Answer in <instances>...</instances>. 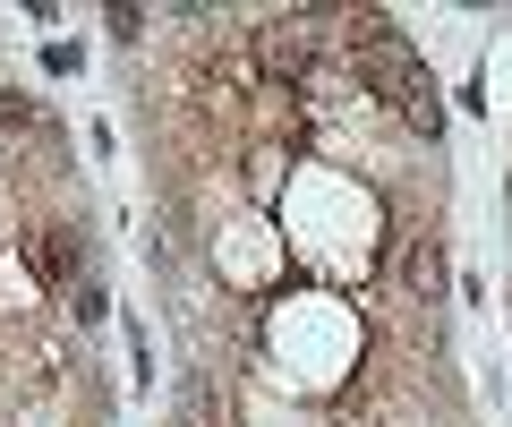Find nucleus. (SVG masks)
I'll return each instance as SVG.
<instances>
[{
    "mask_svg": "<svg viewBox=\"0 0 512 427\" xmlns=\"http://www.w3.org/2000/svg\"><path fill=\"white\" fill-rule=\"evenodd\" d=\"M18 257L43 274V291H60V299H69L77 282H86V231H77V223H60V214H43V223H26Z\"/></svg>",
    "mask_w": 512,
    "mask_h": 427,
    "instance_id": "1",
    "label": "nucleus"
},
{
    "mask_svg": "<svg viewBox=\"0 0 512 427\" xmlns=\"http://www.w3.org/2000/svg\"><path fill=\"white\" fill-rule=\"evenodd\" d=\"M43 316H52L43 274L18 257V248H0V334H26V325H43Z\"/></svg>",
    "mask_w": 512,
    "mask_h": 427,
    "instance_id": "2",
    "label": "nucleus"
},
{
    "mask_svg": "<svg viewBox=\"0 0 512 427\" xmlns=\"http://www.w3.org/2000/svg\"><path fill=\"white\" fill-rule=\"evenodd\" d=\"M180 427H239L231 385H214L205 368H188V376H180Z\"/></svg>",
    "mask_w": 512,
    "mask_h": 427,
    "instance_id": "3",
    "label": "nucleus"
},
{
    "mask_svg": "<svg viewBox=\"0 0 512 427\" xmlns=\"http://www.w3.org/2000/svg\"><path fill=\"white\" fill-rule=\"evenodd\" d=\"M402 282H410V299L436 308V291H444V240H402Z\"/></svg>",
    "mask_w": 512,
    "mask_h": 427,
    "instance_id": "4",
    "label": "nucleus"
},
{
    "mask_svg": "<svg viewBox=\"0 0 512 427\" xmlns=\"http://www.w3.org/2000/svg\"><path fill=\"white\" fill-rule=\"evenodd\" d=\"M282 171H291V146H265V137H256V146H248V197L274 205L282 197Z\"/></svg>",
    "mask_w": 512,
    "mask_h": 427,
    "instance_id": "5",
    "label": "nucleus"
},
{
    "mask_svg": "<svg viewBox=\"0 0 512 427\" xmlns=\"http://www.w3.org/2000/svg\"><path fill=\"white\" fill-rule=\"evenodd\" d=\"M60 316H69V325H103V316H111V291H103V282L86 274V282H77L69 299H60Z\"/></svg>",
    "mask_w": 512,
    "mask_h": 427,
    "instance_id": "6",
    "label": "nucleus"
},
{
    "mask_svg": "<svg viewBox=\"0 0 512 427\" xmlns=\"http://www.w3.org/2000/svg\"><path fill=\"white\" fill-rule=\"evenodd\" d=\"M0 180H9V171H0Z\"/></svg>",
    "mask_w": 512,
    "mask_h": 427,
    "instance_id": "7",
    "label": "nucleus"
}]
</instances>
